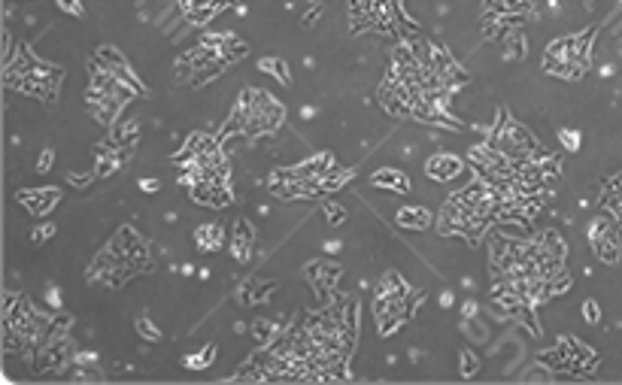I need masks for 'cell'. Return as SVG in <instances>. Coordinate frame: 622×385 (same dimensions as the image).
Masks as SVG:
<instances>
[{
	"mask_svg": "<svg viewBox=\"0 0 622 385\" xmlns=\"http://www.w3.org/2000/svg\"><path fill=\"white\" fill-rule=\"evenodd\" d=\"M592 246H595V253L601 261H617L620 258V240H617V231H613V224H607L605 219H598V222L592 224L589 231Z\"/></svg>",
	"mask_w": 622,
	"mask_h": 385,
	"instance_id": "6da1fadb",
	"label": "cell"
},
{
	"mask_svg": "<svg viewBox=\"0 0 622 385\" xmlns=\"http://www.w3.org/2000/svg\"><path fill=\"white\" fill-rule=\"evenodd\" d=\"M458 170H462V164L453 155H438V158H431V164H428V174L435 179H453Z\"/></svg>",
	"mask_w": 622,
	"mask_h": 385,
	"instance_id": "7a4b0ae2",
	"label": "cell"
},
{
	"mask_svg": "<svg viewBox=\"0 0 622 385\" xmlns=\"http://www.w3.org/2000/svg\"><path fill=\"white\" fill-rule=\"evenodd\" d=\"M197 243H200V249H216V246L222 243V228H216V224L200 228V231H197Z\"/></svg>",
	"mask_w": 622,
	"mask_h": 385,
	"instance_id": "3957f363",
	"label": "cell"
},
{
	"mask_svg": "<svg viewBox=\"0 0 622 385\" xmlns=\"http://www.w3.org/2000/svg\"><path fill=\"white\" fill-rule=\"evenodd\" d=\"M586 319H589V322H598V307H595V304H586Z\"/></svg>",
	"mask_w": 622,
	"mask_h": 385,
	"instance_id": "277c9868",
	"label": "cell"
}]
</instances>
